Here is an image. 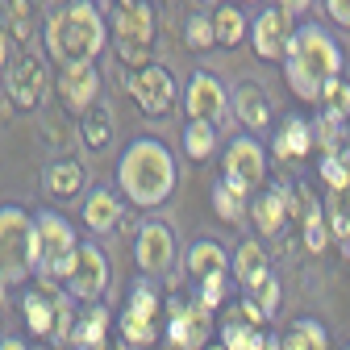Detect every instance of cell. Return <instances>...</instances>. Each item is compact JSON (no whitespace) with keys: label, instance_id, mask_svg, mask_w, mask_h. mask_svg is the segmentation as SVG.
Segmentation results:
<instances>
[{"label":"cell","instance_id":"3957f363","mask_svg":"<svg viewBox=\"0 0 350 350\" xmlns=\"http://www.w3.org/2000/svg\"><path fill=\"white\" fill-rule=\"evenodd\" d=\"M338 75H342V46L321 25H300L284 55V83L304 105H317Z\"/></svg>","mask_w":350,"mask_h":350},{"label":"cell","instance_id":"e575fe53","mask_svg":"<svg viewBox=\"0 0 350 350\" xmlns=\"http://www.w3.org/2000/svg\"><path fill=\"white\" fill-rule=\"evenodd\" d=\"M184 42L192 51H208V46H217V29H213V17H188V29H184Z\"/></svg>","mask_w":350,"mask_h":350},{"label":"cell","instance_id":"5b68a950","mask_svg":"<svg viewBox=\"0 0 350 350\" xmlns=\"http://www.w3.org/2000/svg\"><path fill=\"white\" fill-rule=\"evenodd\" d=\"M33 226H38V275L42 280H55L63 288L71 262H75V250H79V234L71 230V221L55 208H42L33 213Z\"/></svg>","mask_w":350,"mask_h":350},{"label":"cell","instance_id":"ab89813d","mask_svg":"<svg viewBox=\"0 0 350 350\" xmlns=\"http://www.w3.org/2000/svg\"><path fill=\"white\" fill-rule=\"evenodd\" d=\"M313 5V0H280V9L288 13V17H296V13H304V9H309Z\"/></svg>","mask_w":350,"mask_h":350},{"label":"cell","instance_id":"cb8c5ba5","mask_svg":"<svg viewBox=\"0 0 350 350\" xmlns=\"http://www.w3.org/2000/svg\"><path fill=\"white\" fill-rule=\"evenodd\" d=\"M275 159H304L313 150V125L300 121V117H288L280 129H275V142H271Z\"/></svg>","mask_w":350,"mask_h":350},{"label":"cell","instance_id":"d4e9b609","mask_svg":"<svg viewBox=\"0 0 350 350\" xmlns=\"http://www.w3.org/2000/svg\"><path fill=\"white\" fill-rule=\"evenodd\" d=\"M217 338H221L226 350H271V334L262 329V325H250V321H226V325H217Z\"/></svg>","mask_w":350,"mask_h":350},{"label":"cell","instance_id":"83f0119b","mask_svg":"<svg viewBox=\"0 0 350 350\" xmlns=\"http://www.w3.org/2000/svg\"><path fill=\"white\" fill-rule=\"evenodd\" d=\"M180 146H184V154H188L192 163L213 159V154H217V125H208V121H188V125L180 129Z\"/></svg>","mask_w":350,"mask_h":350},{"label":"cell","instance_id":"7402d4cb","mask_svg":"<svg viewBox=\"0 0 350 350\" xmlns=\"http://www.w3.org/2000/svg\"><path fill=\"white\" fill-rule=\"evenodd\" d=\"M121 221V196H113L109 188H92L83 196V226L92 234H113Z\"/></svg>","mask_w":350,"mask_h":350},{"label":"cell","instance_id":"5bb4252c","mask_svg":"<svg viewBox=\"0 0 350 350\" xmlns=\"http://www.w3.org/2000/svg\"><path fill=\"white\" fill-rule=\"evenodd\" d=\"M5 88H9V96L17 109H38L42 96H46V63H42L33 51L17 55L5 71Z\"/></svg>","mask_w":350,"mask_h":350},{"label":"cell","instance_id":"7bdbcfd3","mask_svg":"<svg viewBox=\"0 0 350 350\" xmlns=\"http://www.w3.org/2000/svg\"><path fill=\"white\" fill-rule=\"evenodd\" d=\"M5 288H9V284H0V309H5Z\"/></svg>","mask_w":350,"mask_h":350},{"label":"cell","instance_id":"ac0fdd59","mask_svg":"<svg viewBox=\"0 0 350 350\" xmlns=\"http://www.w3.org/2000/svg\"><path fill=\"white\" fill-rule=\"evenodd\" d=\"M230 262L234 258L226 254V246L217 242V238H196L188 246V254H184V267H188L192 284H204L213 275H230Z\"/></svg>","mask_w":350,"mask_h":350},{"label":"cell","instance_id":"6da1fadb","mask_svg":"<svg viewBox=\"0 0 350 350\" xmlns=\"http://www.w3.org/2000/svg\"><path fill=\"white\" fill-rule=\"evenodd\" d=\"M42 38H46V55L59 67H71V63H96L109 46L113 29L100 17L96 0H67L46 17Z\"/></svg>","mask_w":350,"mask_h":350},{"label":"cell","instance_id":"f546056e","mask_svg":"<svg viewBox=\"0 0 350 350\" xmlns=\"http://www.w3.org/2000/svg\"><path fill=\"white\" fill-rule=\"evenodd\" d=\"M213 29H217V46H238L242 38H250V21L234 5H221L213 13Z\"/></svg>","mask_w":350,"mask_h":350},{"label":"cell","instance_id":"f1b7e54d","mask_svg":"<svg viewBox=\"0 0 350 350\" xmlns=\"http://www.w3.org/2000/svg\"><path fill=\"white\" fill-rule=\"evenodd\" d=\"M213 213L221 217V221L238 226L242 217L250 213V204H246V192H242V188H234V184H226V180H217V184H213Z\"/></svg>","mask_w":350,"mask_h":350},{"label":"cell","instance_id":"277c9868","mask_svg":"<svg viewBox=\"0 0 350 350\" xmlns=\"http://www.w3.org/2000/svg\"><path fill=\"white\" fill-rule=\"evenodd\" d=\"M38 275V226L21 204H0V284Z\"/></svg>","mask_w":350,"mask_h":350},{"label":"cell","instance_id":"d6986e66","mask_svg":"<svg viewBox=\"0 0 350 350\" xmlns=\"http://www.w3.org/2000/svg\"><path fill=\"white\" fill-rule=\"evenodd\" d=\"M288 208H292V192L288 188H267L262 196L250 200V217H254V230L262 238H275L288 221Z\"/></svg>","mask_w":350,"mask_h":350},{"label":"cell","instance_id":"7c38bea8","mask_svg":"<svg viewBox=\"0 0 350 350\" xmlns=\"http://www.w3.org/2000/svg\"><path fill=\"white\" fill-rule=\"evenodd\" d=\"M134 258H138V271L146 280L154 275H167L175 267V258H180V242H175V230L159 217H146L138 226V238H134Z\"/></svg>","mask_w":350,"mask_h":350},{"label":"cell","instance_id":"ee69618b","mask_svg":"<svg viewBox=\"0 0 350 350\" xmlns=\"http://www.w3.org/2000/svg\"><path fill=\"white\" fill-rule=\"evenodd\" d=\"M346 350H350V346H346Z\"/></svg>","mask_w":350,"mask_h":350},{"label":"cell","instance_id":"9c48e42d","mask_svg":"<svg viewBox=\"0 0 350 350\" xmlns=\"http://www.w3.org/2000/svg\"><path fill=\"white\" fill-rule=\"evenodd\" d=\"M125 92L134 96V105L146 117H167L175 100H180V83H175V75L163 63H150L138 71H125Z\"/></svg>","mask_w":350,"mask_h":350},{"label":"cell","instance_id":"ba28073f","mask_svg":"<svg viewBox=\"0 0 350 350\" xmlns=\"http://www.w3.org/2000/svg\"><path fill=\"white\" fill-rule=\"evenodd\" d=\"M109 280H113V262H109V254H105L96 242H79L75 262H71V271H67V280H63V292L75 296L79 304H96V300L105 296Z\"/></svg>","mask_w":350,"mask_h":350},{"label":"cell","instance_id":"60d3db41","mask_svg":"<svg viewBox=\"0 0 350 350\" xmlns=\"http://www.w3.org/2000/svg\"><path fill=\"white\" fill-rule=\"evenodd\" d=\"M0 350H29V346H25L17 334H5V338H0Z\"/></svg>","mask_w":350,"mask_h":350},{"label":"cell","instance_id":"74e56055","mask_svg":"<svg viewBox=\"0 0 350 350\" xmlns=\"http://www.w3.org/2000/svg\"><path fill=\"white\" fill-rule=\"evenodd\" d=\"M226 284H230V275H213V280L196 284V300L204 304V309H221L226 304Z\"/></svg>","mask_w":350,"mask_h":350},{"label":"cell","instance_id":"7a4b0ae2","mask_svg":"<svg viewBox=\"0 0 350 350\" xmlns=\"http://www.w3.org/2000/svg\"><path fill=\"white\" fill-rule=\"evenodd\" d=\"M175 184H180V167L175 154L159 142V138H134L121 159H117V188L121 196H129L134 208H159Z\"/></svg>","mask_w":350,"mask_h":350},{"label":"cell","instance_id":"8992f818","mask_svg":"<svg viewBox=\"0 0 350 350\" xmlns=\"http://www.w3.org/2000/svg\"><path fill=\"white\" fill-rule=\"evenodd\" d=\"M167 304H163V292L142 275L134 288H129V300H125V309H121V338L125 346H134V350H146L163 338V325H167Z\"/></svg>","mask_w":350,"mask_h":350},{"label":"cell","instance_id":"4316f807","mask_svg":"<svg viewBox=\"0 0 350 350\" xmlns=\"http://www.w3.org/2000/svg\"><path fill=\"white\" fill-rule=\"evenodd\" d=\"M284 350H329V329L317 317H296L288 325V334L280 338Z\"/></svg>","mask_w":350,"mask_h":350},{"label":"cell","instance_id":"9a60e30c","mask_svg":"<svg viewBox=\"0 0 350 350\" xmlns=\"http://www.w3.org/2000/svg\"><path fill=\"white\" fill-rule=\"evenodd\" d=\"M292 33H296V29H292V17H288L280 5H271V9H262V13L250 21V46H254V55H258V59L284 63Z\"/></svg>","mask_w":350,"mask_h":350},{"label":"cell","instance_id":"603a6c76","mask_svg":"<svg viewBox=\"0 0 350 350\" xmlns=\"http://www.w3.org/2000/svg\"><path fill=\"white\" fill-rule=\"evenodd\" d=\"M234 113H238V121L246 125V129H267L271 125V100H267V92H262L258 83H238L234 88Z\"/></svg>","mask_w":350,"mask_h":350},{"label":"cell","instance_id":"f35d334b","mask_svg":"<svg viewBox=\"0 0 350 350\" xmlns=\"http://www.w3.org/2000/svg\"><path fill=\"white\" fill-rule=\"evenodd\" d=\"M325 9L342 29H350V0H325Z\"/></svg>","mask_w":350,"mask_h":350},{"label":"cell","instance_id":"b9f144b4","mask_svg":"<svg viewBox=\"0 0 350 350\" xmlns=\"http://www.w3.org/2000/svg\"><path fill=\"white\" fill-rule=\"evenodd\" d=\"M134 5H138V0H117V13H121V9H134Z\"/></svg>","mask_w":350,"mask_h":350},{"label":"cell","instance_id":"e0dca14e","mask_svg":"<svg viewBox=\"0 0 350 350\" xmlns=\"http://www.w3.org/2000/svg\"><path fill=\"white\" fill-rule=\"evenodd\" d=\"M42 280V275H38ZM59 292L63 288H55V280H42V288L38 292H29L25 300H21V317H25V325H29V334L33 338H55V321H59Z\"/></svg>","mask_w":350,"mask_h":350},{"label":"cell","instance_id":"4dcf8cb0","mask_svg":"<svg viewBox=\"0 0 350 350\" xmlns=\"http://www.w3.org/2000/svg\"><path fill=\"white\" fill-rule=\"evenodd\" d=\"M329 242V226H325V213L317 200H304V246H309L313 254H321Z\"/></svg>","mask_w":350,"mask_h":350},{"label":"cell","instance_id":"8fae6325","mask_svg":"<svg viewBox=\"0 0 350 350\" xmlns=\"http://www.w3.org/2000/svg\"><path fill=\"white\" fill-rule=\"evenodd\" d=\"M213 309H204L200 300H167V325L163 338L175 350H204L213 338Z\"/></svg>","mask_w":350,"mask_h":350},{"label":"cell","instance_id":"52a82bcc","mask_svg":"<svg viewBox=\"0 0 350 350\" xmlns=\"http://www.w3.org/2000/svg\"><path fill=\"white\" fill-rule=\"evenodd\" d=\"M154 9L146 0H138L134 9H121L117 21H113V42H117V55L125 59V71H138V67H150L154 59Z\"/></svg>","mask_w":350,"mask_h":350},{"label":"cell","instance_id":"ffe728a7","mask_svg":"<svg viewBox=\"0 0 350 350\" xmlns=\"http://www.w3.org/2000/svg\"><path fill=\"white\" fill-rule=\"evenodd\" d=\"M109 325H113L109 304H100V300L96 304H83L79 321H75V334H71V350H105Z\"/></svg>","mask_w":350,"mask_h":350},{"label":"cell","instance_id":"484cf974","mask_svg":"<svg viewBox=\"0 0 350 350\" xmlns=\"http://www.w3.org/2000/svg\"><path fill=\"white\" fill-rule=\"evenodd\" d=\"M83 184H88V175H83V167H79L75 159H59V163L46 167V192H51L55 200H71V196H79Z\"/></svg>","mask_w":350,"mask_h":350},{"label":"cell","instance_id":"8d00e7d4","mask_svg":"<svg viewBox=\"0 0 350 350\" xmlns=\"http://www.w3.org/2000/svg\"><path fill=\"white\" fill-rule=\"evenodd\" d=\"M280 292H284V288H280L275 275H271V280H262V284L250 292V300L262 309V317H275V313H280Z\"/></svg>","mask_w":350,"mask_h":350},{"label":"cell","instance_id":"44dd1931","mask_svg":"<svg viewBox=\"0 0 350 350\" xmlns=\"http://www.w3.org/2000/svg\"><path fill=\"white\" fill-rule=\"evenodd\" d=\"M230 267H234V280H238L246 292H254L262 280H271V262H267V254H262V242H254V238L238 242Z\"/></svg>","mask_w":350,"mask_h":350},{"label":"cell","instance_id":"4fadbf2b","mask_svg":"<svg viewBox=\"0 0 350 350\" xmlns=\"http://www.w3.org/2000/svg\"><path fill=\"white\" fill-rule=\"evenodd\" d=\"M180 105H184L188 121H208V125H217L226 117V109H230L226 88H221V79H217L213 71H192L188 75L184 92H180Z\"/></svg>","mask_w":350,"mask_h":350},{"label":"cell","instance_id":"2e32d148","mask_svg":"<svg viewBox=\"0 0 350 350\" xmlns=\"http://www.w3.org/2000/svg\"><path fill=\"white\" fill-rule=\"evenodd\" d=\"M100 88H105V79H100V67H96V63L59 67V96H63V105L75 109V113L100 109V105H96V100H100Z\"/></svg>","mask_w":350,"mask_h":350},{"label":"cell","instance_id":"d590c367","mask_svg":"<svg viewBox=\"0 0 350 350\" xmlns=\"http://www.w3.org/2000/svg\"><path fill=\"white\" fill-rule=\"evenodd\" d=\"M317 175L329 184V192H342V188L350 184V163H346L342 154H325V163L317 167Z\"/></svg>","mask_w":350,"mask_h":350},{"label":"cell","instance_id":"d6a6232c","mask_svg":"<svg viewBox=\"0 0 350 350\" xmlns=\"http://www.w3.org/2000/svg\"><path fill=\"white\" fill-rule=\"evenodd\" d=\"M321 105H325V117L329 121H342V117H350V83L338 75L325 92H321Z\"/></svg>","mask_w":350,"mask_h":350},{"label":"cell","instance_id":"30bf717a","mask_svg":"<svg viewBox=\"0 0 350 350\" xmlns=\"http://www.w3.org/2000/svg\"><path fill=\"white\" fill-rule=\"evenodd\" d=\"M221 180L242 188L246 196L262 188V180H267V150H262L258 138H250V134L230 138V146L221 150Z\"/></svg>","mask_w":350,"mask_h":350},{"label":"cell","instance_id":"1f68e13d","mask_svg":"<svg viewBox=\"0 0 350 350\" xmlns=\"http://www.w3.org/2000/svg\"><path fill=\"white\" fill-rule=\"evenodd\" d=\"M329 234L350 246V184L329 196Z\"/></svg>","mask_w":350,"mask_h":350},{"label":"cell","instance_id":"836d02e7","mask_svg":"<svg viewBox=\"0 0 350 350\" xmlns=\"http://www.w3.org/2000/svg\"><path fill=\"white\" fill-rule=\"evenodd\" d=\"M109 138H113V121H109V113H105V109L88 113V121H83V142L92 146V150H105Z\"/></svg>","mask_w":350,"mask_h":350}]
</instances>
